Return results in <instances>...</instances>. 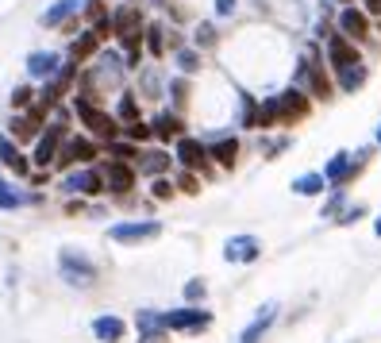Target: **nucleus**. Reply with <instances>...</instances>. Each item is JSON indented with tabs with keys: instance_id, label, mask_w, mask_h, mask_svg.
Listing matches in <instances>:
<instances>
[{
	"instance_id": "f257e3e1",
	"label": "nucleus",
	"mask_w": 381,
	"mask_h": 343,
	"mask_svg": "<svg viewBox=\"0 0 381 343\" xmlns=\"http://www.w3.org/2000/svg\"><path fill=\"white\" fill-rule=\"evenodd\" d=\"M58 270H62V282L74 285V289H85V285L96 282V266L89 255H81L77 247H62L58 251Z\"/></svg>"
},
{
	"instance_id": "f03ea898",
	"label": "nucleus",
	"mask_w": 381,
	"mask_h": 343,
	"mask_svg": "<svg viewBox=\"0 0 381 343\" xmlns=\"http://www.w3.org/2000/svg\"><path fill=\"white\" fill-rule=\"evenodd\" d=\"M77 116L85 120V127H89V135H96V139H116L120 135V120H112L108 112H101L96 104H89L85 96H77Z\"/></svg>"
},
{
	"instance_id": "7ed1b4c3",
	"label": "nucleus",
	"mask_w": 381,
	"mask_h": 343,
	"mask_svg": "<svg viewBox=\"0 0 381 343\" xmlns=\"http://www.w3.org/2000/svg\"><path fill=\"white\" fill-rule=\"evenodd\" d=\"M208 324H212L208 308H174V313L162 316V328H174V332H200Z\"/></svg>"
},
{
	"instance_id": "20e7f679",
	"label": "nucleus",
	"mask_w": 381,
	"mask_h": 343,
	"mask_svg": "<svg viewBox=\"0 0 381 343\" xmlns=\"http://www.w3.org/2000/svg\"><path fill=\"white\" fill-rule=\"evenodd\" d=\"M158 232H162L158 220H143V224H112L108 239L112 243H143V239H154Z\"/></svg>"
},
{
	"instance_id": "39448f33",
	"label": "nucleus",
	"mask_w": 381,
	"mask_h": 343,
	"mask_svg": "<svg viewBox=\"0 0 381 343\" xmlns=\"http://www.w3.org/2000/svg\"><path fill=\"white\" fill-rule=\"evenodd\" d=\"M339 35L351 39V43H362V39L370 35V15L362 12V8H351V4H347L343 12H339Z\"/></svg>"
},
{
	"instance_id": "423d86ee",
	"label": "nucleus",
	"mask_w": 381,
	"mask_h": 343,
	"mask_svg": "<svg viewBox=\"0 0 381 343\" xmlns=\"http://www.w3.org/2000/svg\"><path fill=\"white\" fill-rule=\"evenodd\" d=\"M328 62H331V70H347V66H359V46L351 43V39H343V35H331L328 39Z\"/></svg>"
},
{
	"instance_id": "0eeeda50",
	"label": "nucleus",
	"mask_w": 381,
	"mask_h": 343,
	"mask_svg": "<svg viewBox=\"0 0 381 343\" xmlns=\"http://www.w3.org/2000/svg\"><path fill=\"white\" fill-rule=\"evenodd\" d=\"M58 70H62V54H54V51H31V54H27V73H31L35 81L54 77Z\"/></svg>"
},
{
	"instance_id": "6e6552de",
	"label": "nucleus",
	"mask_w": 381,
	"mask_h": 343,
	"mask_svg": "<svg viewBox=\"0 0 381 343\" xmlns=\"http://www.w3.org/2000/svg\"><path fill=\"white\" fill-rule=\"evenodd\" d=\"M93 336L101 343H120L127 336V320H124V316L104 313V316H96V320H93Z\"/></svg>"
},
{
	"instance_id": "1a4fd4ad",
	"label": "nucleus",
	"mask_w": 381,
	"mask_h": 343,
	"mask_svg": "<svg viewBox=\"0 0 381 343\" xmlns=\"http://www.w3.org/2000/svg\"><path fill=\"white\" fill-rule=\"evenodd\" d=\"M224 258H228V263H254L258 239L254 235H235V239H228V247H224Z\"/></svg>"
},
{
	"instance_id": "9d476101",
	"label": "nucleus",
	"mask_w": 381,
	"mask_h": 343,
	"mask_svg": "<svg viewBox=\"0 0 381 343\" xmlns=\"http://www.w3.org/2000/svg\"><path fill=\"white\" fill-rule=\"evenodd\" d=\"M62 185H66V193H85V197H93V193L104 189V177H101V170H81V174H70Z\"/></svg>"
},
{
	"instance_id": "9b49d317",
	"label": "nucleus",
	"mask_w": 381,
	"mask_h": 343,
	"mask_svg": "<svg viewBox=\"0 0 381 343\" xmlns=\"http://www.w3.org/2000/svg\"><path fill=\"white\" fill-rule=\"evenodd\" d=\"M354 174H359V162H351V154L339 151L335 158L328 162V170H323V182H328V185H343L347 177H354Z\"/></svg>"
},
{
	"instance_id": "f8f14e48",
	"label": "nucleus",
	"mask_w": 381,
	"mask_h": 343,
	"mask_svg": "<svg viewBox=\"0 0 381 343\" xmlns=\"http://www.w3.org/2000/svg\"><path fill=\"white\" fill-rule=\"evenodd\" d=\"M85 0H54L51 8L43 12V27H62V23L74 20V12H81Z\"/></svg>"
},
{
	"instance_id": "ddd939ff",
	"label": "nucleus",
	"mask_w": 381,
	"mask_h": 343,
	"mask_svg": "<svg viewBox=\"0 0 381 343\" xmlns=\"http://www.w3.org/2000/svg\"><path fill=\"white\" fill-rule=\"evenodd\" d=\"M58 154H62V166H70V162H93V154H96V143L93 139H70L66 146H58Z\"/></svg>"
},
{
	"instance_id": "4468645a",
	"label": "nucleus",
	"mask_w": 381,
	"mask_h": 343,
	"mask_svg": "<svg viewBox=\"0 0 381 343\" xmlns=\"http://www.w3.org/2000/svg\"><path fill=\"white\" fill-rule=\"evenodd\" d=\"M273 320H278V305H262V313H258L254 320H250V328L239 336V343H258V339L266 336V332H270V324H273Z\"/></svg>"
},
{
	"instance_id": "2eb2a0df",
	"label": "nucleus",
	"mask_w": 381,
	"mask_h": 343,
	"mask_svg": "<svg viewBox=\"0 0 381 343\" xmlns=\"http://www.w3.org/2000/svg\"><path fill=\"white\" fill-rule=\"evenodd\" d=\"M104 185H108V189H116V193H127L135 185V174H131V166H124V162H112L108 170H104Z\"/></svg>"
},
{
	"instance_id": "dca6fc26",
	"label": "nucleus",
	"mask_w": 381,
	"mask_h": 343,
	"mask_svg": "<svg viewBox=\"0 0 381 343\" xmlns=\"http://www.w3.org/2000/svg\"><path fill=\"white\" fill-rule=\"evenodd\" d=\"M96 46H101V39H96L93 31H81V35L74 39V46H70V54H66V58L74 62V66H81L85 58H93V54H96Z\"/></svg>"
},
{
	"instance_id": "f3484780",
	"label": "nucleus",
	"mask_w": 381,
	"mask_h": 343,
	"mask_svg": "<svg viewBox=\"0 0 381 343\" xmlns=\"http://www.w3.org/2000/svg\"><path fill=\"white\" fill-rule=\"evenodd\" d=\"M54 158H58V127L39 135V143H35V166H51Z\"/></svg>"
},
{
	"instance_id": "a211bd4d",
	"label": "nucleus",
	"mask_w": 381,
	"mask_h": 343,
	"mask_svg": "<svg viewBox=\"0 0 381 343\" xmlns=\"http://www.w3.org/2000/svg\"><path fill=\"white\" fill-rule=\"evenodd\" d=\"M177 158H181V166H205V158H208V151L197 143V139H177Z\"/></svg>"
},
{
	"instance_id": "6ab92c4d",
	"label": "nucleus",
	"mask_w": 381,
	"mask_h": 343,
	"mask_svg": "<svg viewBox=\"0 0 381 343\" xmlns=\"http://www.w3.org/2000/svg\"><path fill=\"white\" fill-rule=\"evenodd\" d=\"M0 162H4V166H12L15 174H27V170H31V166H27V158L20 154V146H15L8 135H0Z\"/></svg>"
},
{
	"instance_id": "aec40b11",
	"label": "nucleus",
	"mask_w": 381,
	"mask_h": 343,
	"mask_svg": "<svg viewBox=\"0 0 381 343\" xmlns=\"http://www.w3.org/2000/svg\"><path fill=\"white\" fill-rule=\"evenodd\" d=\"M116 120H120V127H124V124H139V101H135V93H124V96H120Z\"/></svg>"
},
{
	"instance_id": "412c9836",
	"label": "nucleus",
	"mask_w": 381,
	"mask_h": 343,
	"mask_svg": "<svg viewBox=\"0 0 381 343\" xmlns=\"http://www.w3.org/2000/svg\"><path fill=\"white\" fill-rule=\"evenodd\" d=\"M208 154H212L220 166H235V158H239V139H220Z\"/></svg>"
},
{
	"instance_id": "4be33fe9",
	"label": "nucleus",
	"mask_w": 381,
	"mask_h": 343,
	"mask_svg": "<svg viewBox=\"0 0 381 343\" xmlns=\"http://www.w3.org/2000/svg\"><path fill=\"white\" fill-rule=\"evenodd\" d=\"M328 189V182H323V174H304L293 182V193H301V197H316V193Z\"/></svg>"
},
{
	"instance_id": "5701e85b",
	"label": "nucleus",
	"mask_w": 381,
	"mask_h": 343,
	"mask_svg": "<svg viewBox=\"0 0 381 343\" xmlns=\"http://www.w3.org/2000/svg\"><path fill=\"white\" fill-rule=\"evenodd\" d=\"M150 132H154V135H177V139H181L185 127H181V120H177L174 112H162V116L150 124Z\"/></svg>"
},
{
	"instance_id": "b1692460",
	"label": "nucleus",
	"mask_w": 381,
	"mask_h": 343,
	"mask_svg": "<svg viewBox=\"0 0 381 343\" xmlns=\"http://www.w3.org/2000/svg\"><path fill=\"white\" fill-rule=\"evenodd\" d=\"M362 81H366V66H347V70H339V89H343V93H354V89L362 85Z\"/></svg>"
},
{
	"instance_id": "393cba45",
	"label": "nucleus",
	"mask_w": 381,
	"mask_h": 343,
	"mask_svg": "<svg viewBox=\"0 0 381 343\" xmlns=\"http://www.w3.org/2000/svg\"><path fill=\"white\" fill-rule=\"evenodd\" d=\"M174 62H177V70H181V73H197L200 70V54L193 51V46H177Z\"/></svg>"
},
{
	"instance_id": "a878e982",
	"label": "nucleus",
	"mask_w": 381,
	"mask_h": 343,
	"mask_svg": "<svg viewBox=\"0 0 381 343\" xmlns=\"http://www.w3.org/2000/svg\"><path fill=\"white\" fill-rule=\"evenodd\" d=\"M166 166H169V154L166 151H143V170L154 177V174H166Z\"/></svg>"
},
{
	"instance_id": "bb28decb",
	"label": "nucleus",
	"mask_w": 381,
	"mask_h": 343,
	"mask_svg": "<svg viewBox=\"0 0 381 343\" xmlns=\"http://www.w3.org/2000/svg\"><path fill=\"white\" fill-rule=\"evenodd\" d=\"M12 132L20 135V139H35V135H39V116H35V112H27V116H15V120H12Z\"/></svg>"
},
{
	"instance_id": "cd10ccee",
	"label": "nucleus",
	"mask_w": 381,
	"mask_h": 343,
	"mask_svg": "<svg viewBox=\"0 0 381 343\" xmlns=\"http://www.w3.org/2000/svg\"><path fill=\"white\" fill-rule=\"evenodd\" d=\"M143 46H147V54H154V58L162 54V23H147L143 27Z\"/></svg>"
},
{
	"instance_id": "c85d7f7f",
	"label": "nucleus",
	"mask_w": 381,
	"mask_h": 343,
	"mask_svg": "<svg viewBox=\"0 0 381 343\" xmlns=\"http://www.w3.org/2000/svg\"><path fill=\"white\" fill-rule=\"evenodd\" d=\"M27 201H31L27 193H15L8 182H0V208H23Z\"/></svg>"
},
{
	"instance_id": "c756f323",
	"label": "nucleus",
	"mask_w": 381,
	"mask_h": 343,
	"mask_svg": "<svg viewBox=\"0 0 381 343\" xmlns=\"http://www.w3.org/2000/svg\"><path fill=\"white\" fill-rule=\"evenodd\" d=\"M193 43H197V46H216V27H212V23H197Z\"/></svg>"
},
{
	"instance_id": "7c9ffc66",
	"label": "nucleus",
	"mask_w": 381,
	"mask_h": 343,
	"mask_svg": "<svg viewBox=\"0 0 381 343\" xmlns=\"http://www.w3.org/2000/svg\"><path fill=\"white\" fill-rule=\"evenodd\" d=\"M169 93H174V104H181L185 96H189V81L185 77H177V81H169Z\"/></svg>"
},
{
	"instance_id": "2f4dec72",
	"label": "nucleus",
	"mask_w": 381,
	"mask_h": 343,
	"mask_svg": "<svg viewBox=\"0 0 381 343\" xmlns=\"http://www.w3.org/2000/svg\"><path fill=\"white\" fill-rule=\"evenodd\" d=\"M139 324H143V332H162V316L147 313V308H143V313H139Z\"/></svg>"
},
{
	"instance_id": "473e14b6",
	"label": "nucleus",
	"mask_w": 381,
	"mask_h": 343,
	"mask_svg": "<svg viewBox=\"0 0 381 343\" xmlns=\"http://www.w3.org/2000/svg\"><path fill=\"white\" fill-rule=\"evenodd\" d=\"M12 104H15V108H23V104H35V93H31L27 85H20V89L12 93Z\"/></svg>"
},
{
	"instance_id": "72a5a7b5",
	"label": "nucleus",
	"mask_w": 381,
	"mask_h": 343,
	"mask_svg": "<svg viewBox=\"0 0 381 343\" xmlns=\"http://www.w3.org/2000/svg\"><path fill=\"white\" fill-rule=\"evenodd\" d=\"M212 8H216V15H220V20H228V15H235L239 0H212Z\"/></svg>"
},
{
	"instance_id": "f704fd0d",
	"label": "nucleus",
	"mask_w": 381,
	"mask_h": 343,
	"mask_svg": "<svg viewBox=\"0 0 381 343\" xmlns=\"http://www.w3.org/2000/svg\"><path fill=\"white\" fill-rule=\"evenodd\" d=\"M112 154H116V158H131V154H139V151H135L131 143H116V139H112Z\"/></svg>"
},
{
	"instance_id": "c9c22d12",
	"label": "nucleus",
	"mask_w": 381,
	"mask_h": 343,
	"mask_svg": "<svg viewBox=\"0 0 381 343\" xmlns=\"http://www.w3.org/2000/svg\"><path fill=\"white\" fill-rule=\"evenodd\" d=\"M177 185H181L185 193H197V189H200V185H197V177H193V174H181V177H177Z\"/></svg>"
},
{
	"instance_id": "e433bc0d",
	"label": "nucleus",
	"mask_w": 381,
	"mask_h": 343,
	"mask_svg": "<svg viewBox=\"0 0 381 343\" xmlns=\"http://www.w3.org/2000/svg\"><path fill=\"white\" fill-rule=\"evenodd\" d=\"M185 297H193V301L205 297V282H189V285H185Z\"/></svg>"
},
{
	"instance_id": "4c0bfd02",
	"label": "nucleus",
	"mask_w": 381,
	"mask_h": 343,
	"mask_svg": "<svg viewBox=\"0 0 381 343\" xmlns=\"http://www.w3.org/2000/svg\"><path fill=\"white\" fill-rule=\"evenodd\" d=\"M150 189L158 193V197H169V193H174V189H169V182H166V177H158V182H154Z\"/></svg>"
},
{
	"instance_id": "58836bf2",
	"label": "nucleus",
	"mask_w": 381,
	"mask_h": 343,
	"mask_svg": "<svg viewBox=\"0 0 381 343\" xmlns=\"http://www.w3.org/2000/svg\"><path fill=\"white\" fill-rule=\"evenodd\" d=\"M143 343H166V332H143Z\"/></svg>"
},
{
	"instance_id": "ea45409f",
	"label": "nucleus",
	"mask_w": 381,
	"mask_h": 343,
	"mask_svg": "<svg viewBox=\"0 0 381 343\" xmlns=\"http://www.w3.org/2000/svg\"><path fill=\"white\" fill-rule=\"evenodd\" d=\"M366 15H381V0H366Z\"/></svg>"
},
{
	"instance_id": "a19ab883",
	"label": "nucleus",
	"mask_w": 381,
	"mask_h": 343,
	"mask_svg": "<svg viewBox=\"0 0 381 343\" xmlns=\"http://www.w3.org/2000/svg\"><path fill=\"white\" fill-rule=\"evenodd\" d=\"M374 232H377V235H381V216H377V224H374Z\"/></svg>"
},
{
	"instance_id": "79ce46f5",
	"label": "nucleus",
	"mask_w": 381,
	"mask_h": 343,
	"mask_svg": "<svg viewBox=\"0 0 381 343\" xmlns=\"http://www.w3.org/2000/svg\"><path fill=\"white\" fill-rule=\"evenodd\" d=\"M377 143H381V127H377Z\"/></svg>"
},
{
	"instance_id": "37998d69",
	"label": "nucleus",
	"mask_w": 381,
	"mask_h": 343,
	"mask_svg": "<svg viewBox=\"0 0 381 343\" xmlns=\"http://www.w3.org/2000/svg\"><path fill=\"white\" fill-rule=\"evenodd\" d=\"M343 4H351V0H343Z\"/></svg>"
}]
</instances>
